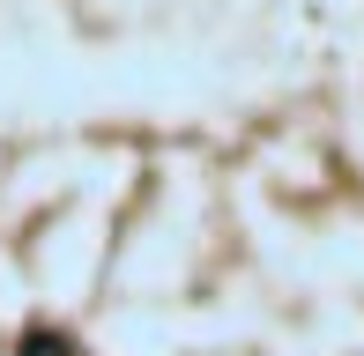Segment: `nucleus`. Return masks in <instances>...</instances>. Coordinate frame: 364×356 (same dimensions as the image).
Wrapping results in <instances>:
<instances>
[{"label": "nucleus", "mask_w": 364, "mask_h": 356, "mask_svg": "<svg viewBox=\"0 0 364 356\" xmlns=\"http://www.w3.org/2000/svg\"><path fill=\"white\" fill-rule=\"evenodd\" d=\"M15 356H75V349H68V334H53V327H30L23 342H15Z\"/></svg>", "instance_id": "1"}]
</instances>
